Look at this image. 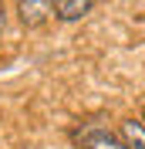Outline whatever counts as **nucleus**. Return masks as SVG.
I'll list each match as a JSON object with an SVG mask.
<instances>
[{
	"label": "nucleus",
	"mask_w": 145,
	"mask_h": 149,
	"mask_svg": "<svg viewBox=\"0 0 145 149\" xmlns=\"http://www.w3.org/2000/svg\"><path fill=\"white\" fill-rule=\"evenodd\" d=\"M74 146L81 149H128L118 129H108L105 122H84L81 129H74Z\"/></svg>",
	"instance_id": "nucleus-1"
},
{
	"label": "nucleus",
	"mask_w": 145,
	"mask_h": 149,
	"mask_svg": "<svg viewBox=\"0 0 145 149\" xmlns=\"http://www.w3.org/2000/svg\"><path fill=\"white\" fill-rule=\"evenodd\" d=\"M51 10H54V0H17V14H20V20L27 27L44 24L51 17Z\"/></svg>",
	"instance_id": "nucleus-2"
},
{
	"label": "nucleus",
	"mask_w": 145,
	"mask_h": 149,
	"mask_svg": "<svg viewBox=\"0 0 145 149\" xmlns=\"http://www.w3.org/2000/svg\"><path fill=\"white\" fill-rule=\"evenodd\" d=\"M91 7H95V0H54V17L71 24V20H81Z\"/></svg>",
	"instance_id": "nucleus-3"
},
{
	"label": "nucleus",
	"mask_w": 145,
	"mask_h": 149,
	"mask_svg": "<svg viewBox=\"0 0 145 149\" xmlns=\"http://www.w3.org/2000/svg\"><path fill=\"white\" fill-rule=\"evenodd\" d=\"M118 136L125 139L128 149H145V125L135 119H125L122 125H118Z\"/></svg>",
	"instance_id": "nucleus-4"
},
{
	"label": "nucleus",
	"mask_w": 145,
	"mask_h": 149,
	"mask_svg": "<svg viewBox=\"0 0 145 149\" xmlns=\"http://www.w3.org/2000/svg\"><path fill=\"white\" fill-rule=\"evenodd\" d=\"M3 27H7V14H3V3H0V34H3Z\"/></svg>",
	"instance_id": "nucleus-5"
},
{
	"label": "nucleus",
	"mask_w": 145,
	"mask_h": 149,
	"mask_svg": "<svg viewBox=\"0 0 145 149\" xmlns=\"http://www.w3.org/2000/svg\"><path fill=\"white\" fill-rule=\"evenodd\" d=\"M142 125H145V112H142Z\"/></svg>",
	"instance_id": "nucleus-6"
}]
</instances>
